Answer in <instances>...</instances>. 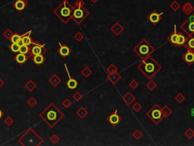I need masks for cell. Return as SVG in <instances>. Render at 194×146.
I'll list each match as a JSON object with an SVG mask.
<instances>
[{"instance_id":"cell-1","label":"cell","mask_w":194,"mask_h":146,"mask_svg":"<svg viewBox=\"0 0 194 146\" xmlns=\"http://www.w3.org/2000/svg\"><path fill=\"white\" fill-rule=\"evenodd\" d=\"M39 116L49 127L54 128L65 117V114L54 103L51 102L39 113Z\"/></svg>"},{"instance_id":"cell-2","label":"cell","mask_w":194,"mask_h":146,"mask_svg":"<svg viewBox=\"0 0 194 146\" xmlns=\"http://www.w3.org/2000/svg\"><path fill=\"white\" fill-rule=\"evenodd\" d=\"M137 69L148 79L151 80L153 77L162 69V66H161L155 59H153L151 56H149L142 60V62L139 64Z\"/></svg>"},{"instance_id":"cell-3","label":"cell","mask_w":194,"mask_h":146,"mask_svg":"<svg viewBox=\"0 0 194 146\" xmlns=\"http://www.w3.org/2000/svg\"><path fill=\"white\" fill-rule=\"evenodd\" d=\"M74 6H72L67 0H63L61 3L56 8L53 13L57 16L60 21L65 24H67L72 18V13Z\"/></svg>"},{"instance_id":"cell-4","label":"cell","mask_w":194,"mask_h":146,"mask_svg":"<svg viewBox=\"0 0 194 146\" xmlns=\"http://www.w3.org/2000/svg\"><path fill=\"white\" fill-rule=\"evenodd\" d=\"M18 142L23 146H39L44 140L33 128H30L19 137Z\"/></svg>"},{"instance_id":"cell-5","label":"cell","mask_w":194,"mask_h":146,"mask_svg":"<svg viewBox=\"0 0 194 146\" xmlns=\"http://www.w3.org/2000/svg\"><path fill=\"white\" fill-rule=\"evenodd\" d=\"M85 2L84 0H77L74 6L71 20L75 21L77 25H80L83 21L90 15V11L84 7Z\"/></svg>"},{"instance_id":"cell-6","label":"cell","mask_w":194,"mask_h":146,"mask_svg":"<svg viewBox=\"0 0 194 146\" xmlns=\"http://www.w3.org/2000/svg\"><path fill=\"white\" fill-rule=\"evenodd\" d=\"M133 50L140 59L143 60L148 56H151L155 51V48L146 40L143 39L133 49Z\"/></svg>"},{"instance_id":"cell-7","label":"cell","mask_w":194,"mask_h":146,"mask_svg":"<svg viewBox=\"0 0 194 146\" xmlns=\"http://www.w3.org/2000/svg\"><path fill=\"white\" fill-rule=\"evenodd\" d=\"M146 116L149 117L155 125H158L164 119L162 112V108L157 103L153 105L151 109L146 113Z\"/></svg>"},{"instance_id":"cell-8","label":"cell","mask_w":194,"mask_h":146,"mask_svg":"<svg viewBox=\"0 0 194 146\" xmlns=\"http://www.w3.org/2000/svg\"><path fill=\"white\" fill-rule=\"evenodd\" d=\"M181 30L187 34L188 38L194 37V14H191L188 18L181 25Z\"/></svg>"},{"instance_id":"cell-9","label":"cell","mask_w":194,"mask_h":146,"mask_svg":"<svg viewBox=\"0 0 194 146\" xmlns=\"http://www.w3.org/2000/svg\"><path fill=\"white\" fill-rule=\"evenodd\" d=\"M30 47V54L32 56L35 55H44L46 52L47 50L45 47V44H42L39 41H32Z\"/></svg>"},{"instance_id":"cell-10","label":"cell","mask_w":194,"mask_h":146,"mask_svg":"<svg viewBox=\"0 0 194 146\" xmlns=\"http://www.w3.org/2000/svg\"><path fill=\"white\" fill-rule=\"evenodd\" d=\"M107 121L112 125V126H117L122 120V118L118 114V111L115 110V111L112 113H111L109 116L106 118Z\"/></svg>"},{"instance_id":"cell-11","label":"cell","mask_w":194,"mask_h":146,"mask_svg":"<svg viewBox=\"0 0 194 146\" xmlns=\"http://www.w3.org/2000/svg\"><path fill=\"white\" fill-rule=\"evenodd\" d=\"M64 66H65V71L66 72H67V76H68V80H67V82H66V86L69 88V89H71V90H75V88H77V87L78 86V82H77V81L76 79H75L74 78H72V77L71 76L67 65L64 64Z\"/></svg>"},{"instance_id":"cell-12","label":"cell","mask_w":194,"mask_h":146,"mask_svg":"<svg viewBox=\"0 0 194 146\" xmlns=\"http://www.w3.org/2000/svg\"><path fill=\"white\" fill-rule=\"evenodd\" d=\"M162 15L163 12L159 13V12H157L156 11H153L148 15L147 19L153 25H155V24H158V23L162 19Z\"/></svg>"},{"instance_id":"cell-13","label":"cell","mask_w":194,"mask_h":146,"mask_svg":"<svg viewBox=\"0 0 194 146\" xmlns=\"http://www.w3.org/2000/svg\"><path fill=\"white\" fill-rule=\"evenodd\" d=\"M58 45H59V48L57 50L58 53L63 58H67L71 53V49L65 43H58Z\"/></svg>"},{"instance_id":"cell-14","label":"cell","mask_w":194,"mask_h":146,"mask_svg":"<svg viewBox=\"0 0 194 146\" xmlns=\"http://www.w3.org/2000/svg\"><path fill=\"white\" fill-rule=\"evenodd\" d=\"M27 5V0H16V1L12 4V6L18 11L19 13H21L23 10L26 9Z\"/></svg>"},{"instance_id":"cell-15","label":"cell","mask_w":194,"mask_h":146,"mask_svg":"<svg viewBox=\"0 0 194 146\" xmlns=\"http://www.w3.org/2000/svg\"><path fill=\"white\" fill-rule=\"evenodd\" d=\"M30 58H31V57L30 56H28V55L23 54V53H21V52H18V54H16L14 56V60L18 64L19 66H22Z\"/></svg>"},{"instance_id":"cell-16","label":"cell","mask_w":194,"mask_h":146,"mask_svg":"<svg viewBox=\"0 0 194 146\" xmlns=\"http://www.w3.org/2000/svg\"><path fill=\"white\" fill-rule=\"evenodd\" d=\"M111 31L116 36H119L120 34L124 31V28L121 23L119 22H115L110 28Z\"/></svg>"},{"instance_id":"cell-17","label":"cell","mask_w":194,"mask_h":146,"mask_svg":"<svg viewBox=\"0 0 194 146\" xmlns=\"http://www.w3.org/2000/svg\"><path fill=\"white\" fill-rule=\"evenodd\" d=\"M178 38V32L177 31V25H174V31L168 38V40L172 43L174 47H177V40Z\"/></svg>"},{"instance_id":"cell-18","label":"cell","mask_w":194,"mask_h":146,"mask_svg":"<svg viewBox=\"0 0 194 146\" xmlns=\"http://www.w3.org/2000/svg\"><path fill=\"white\" fill-rule=\"evenodd\" d=\"M182 59L185 62H187L188 65L191 66L194 63V52L187 50V52L182 56Z\"/></svg>"},{"instance_id":"cell-19","label":"cell","mask_w":194,"mask_h":146,"mask_svg":"<svg viewBox=\"0 0 194 146\" xmlns=\"http://www.w3.org/2000/svg\"><path fill=\"white\" fill-rule=\"evenodd\" d=\"M106 78L112 84H116L121 79V75L118 72L113 73V74H108Z\"/></svg>"},{"instance_id":"cell-20","label":"cell","mask_w":194,"mask_h":146,"mask_svg":"<svg viewBox=\"0 0 194 146\" xmlns=\"http://www.w3.org/2000/svg\"><path fill=\"white\" fill-rule=\"evenodd\" d=\"M31 60L32 61L34 62V63L37 65V66H40L43 63H44V62H46V57L43 55H35V56H31Z\"/></svg>"},{"instance_id":"cell-21","label":"cell","mask_w":194,"mask_h":146,"mask_svg":"<svg viewBox=\"0 0 194 146\" xmlns=\"http://www.w3.org/2000/svg\"><path fill=\"white\" fill-rule=\"evenodd\" d=\"M32 34V30H29L27 33H25L24 34L21 35V40H22L23 43H24V45L27 46H30L32 43V41H33V40L32 38H30V35Z\"/></svg>"},{"instance_id":"cell-22","label":"cell","mask_w":194,"mask_h":146,"mask_svg":"<svg viewBox=\"0 0 194 146\" xmlns=\"http://www.w3.org/2000/svg\"><path fill=\"white\" fill-rule=\"evenodd\" d=\"M135 99L136 98H135V97L131 92H127L122 97L123 101L127 106H130L131 104H132L134 103V101H135Z\"/></svg>"},{"instance_id":"cell-23","label":"cell","mask_w":194,"mask_h":146,"mask_svg":"<svg viewBox=\"0 0 194 146\" xmlns=\"http://www.w3.org/2000/svg\"><path fill=\"white\" fill-rule=\"evenodd\" d=\"M49 82L50 83L53 87H57L60 83L62 82V79L56 74H53L52 76L49 79Z\"/></svg>"},{"instance_id":"cell-24","label":"cell","mask_w":194,"mask_h":146,"mask_svg":"<svg viewBox=\"0 0 194 146\" xmlns=\"http://www.w3.org/2000/svg\"><path fill=\"white\" fill-rule=\"evenodd\" d=\"M76 114L77 116H79V118H80L81 120H84L89 114V112H88V111L85 107H81L76 111Z\"/></svg>"},{"instance_id":"cell-25","label":"cell","mask_w":194,"mask_h":146,"mask_svg":"<svg viewBox=\"0 0 194 146\" xmlns=\"http://www.w3.org/2000/svg\"><path fill=\"white\" fill-rule=\"evenodd\" d=\"M193 10H194L193 6L192 4L190 3L189 2H186V3L183 6V7H182V11L187 15H190L191 13H193Z\"/></svg>"},{"instance_id":"cell-26","label":"cell","mask_w":194,"mask_h":146,"mask_svg":"<svg viewBox=\"0 0 194 146\" xmlns=\"http://www.w3.org/2000/svg\"><path fill=\"white\" fill-rule=\"evenodd\" d=\"M188 40V37H185L182 33H178V38L177 40V47H182L186 43Z\"/></svg>"},{"instance_id":"cell-27","label":"cell","mask_w":194,"mask_h":146,"mask_svg":"<svg viewBox=\"0 0 194 146\" xmlns=\"http://www.w3.org/2000/svg\"><path fill=\"white\" fill-rule=\"evenodd\" d=\"M24 87L29 92H33L37 88V84H36L33 80H28L24 84Z\"/></svg>"},{"instance_id":"cell-28","label":"cell","mask_w":194,"mask_h":146,"mask_svg":"<svg viewBox=\"0 0 194 146\" xmlns=\"http://www.w3.org/2000/svg\"><path fill=\"white\" fill-rule=\"evenodd\" d=\"M183 46H184L185 48L187 49V50L194 52V37L188 38L187 41L186 42V43Z\"/></svg>"},{"instance_id":"cell-29","label":"cell","mask_w":194,"mask_h":146,"mask_svg":"<svg viewBox=\"0 0 194 146\" xmlns=\"http://www.w3.org/2000/svg\"><path fill=\"white\" fill-rule=\"evenodd\" d=\"M19 52L23 53V54H26L30 56L31 57V54H30V46H27L23 44L22 46L20 47L19 48Z\"/></svg>"},{"instance_id":"cell-30","label":"cell","mask_w":194,"mask_h":146,"mask_svg":"<svg viewBox=\"0 0 194 146\" xmlns=\"http://www.w3.org/2000/svg\"><path fill=\"white\" fill-rule=\"evenodd\" d=\"M162 112L163 117L164 118H168V116H170V115L172 113V110L168 106L164 105V107H162Z\"/></svg>"},{"instance_id":"cell-31","label":"cell","mask_w":194,"mask_h":146,"mask_svg":"<svg viewBox=\"0 0 194 146\" xmlns=\"http://www.w3.org/2000/svg\"><path fill=\"white\" fill-rule=\"evenodd\" d=\"M80 73H81V75H82L84 78L87 79V78H89V77L92 75V70L90 69L89 67L86 66V67H84V69L81 70Z\"/></svg>"},{"instance_id":"cell-32","label":"cell","mask_w":194,"mask_h":146,"mask_svg":"<svg viewBox=\"0 0 194 146\" xmlns=\"http://www.w3.org/2000/svg\"><path fill=\"white\" fill-rule=\"evenodd\" d=\"M13 34H14V33L11 31V29H9V28H7V29H6V30L3 32L2 35H3V37L6 38V40H11V38Z\"/></svg>"},{"instance_id":"cell-33","label":"cell","mask_w":194,"mask_h":146,"mask_svg":"<svg viewBox=\"0 0 194 146\" xmlns=\"http://www.w3.org/2000/svg\"><path fill=\"white\" fill-rule=\"evenodd\" d=\"M106 72L108 74H113V73L118 72V68L117 67V66H115V64H111L110 66L106 69Z\"/></svg>"},{"instance_id":"cell-34","label":"cell","mask_w":194,"mask_h":146,"mask_svg":"<svg viewBox=\"0 0 194 146\" xmlns=\"http://www.w3.org/2000/svg\"><path fill=\"white\" fill-rule=\"evenodd\" d=\"M157 87H158V84H157L154 81L152 80V79L146 84V88H147L149 91H151L155 90V88H157Z\"/></svg>"},{"instance_id":"cell-35","label":"cell","mask_w":194,"mask_h":146,"mask_svg":"<svg viewBox=\"0 0 194 146\" xmlns=\"http://www.w3.org/2000/svg\"><path fill=\"white\" fill-rule=\"evenodd\" d=\"M132 135L136 140L138 141L143 137V133L140 131V129H136V130H134V131L133 132Z\"/></svg>"},{"instance_id":"cell-36","label":"cell","mask_w":194,"mask_h":146,"mask_svg":"<svg viewBox=\"0 0 194 146\" xmlns=\"http://www.w3.org/2000/svg\"><path fill=\"white\" fill-rule=\"evenodd\" d=\"M37 103H38L35 97H31L30 98H29V99L27 101V104L29 107H31V108L35 107L36 105L37 104Z\"/></svg>"},{"instance_id":"cell-37","label":"cell","mask_w":194,"mask_h":146,"mask_svg":"<svg viewBox=\"0 0 194 146\" xmlns=\"http://www.w3.org/2000/svg\"><path fill=\"white\" fill-rule=\"evenodd\" d=\"M169 7H170V9L172 10V11H174V12H176V11H178L180 8H181V5H180V4L178 3L177 1H174V2H172L171 5H170Z\"/></svg>"},{"instance_id":"cell-38","label":"cell","mask_w":194,"mask_h":146,"mask_svg":"<svg viewBox=\"0 0 194 146\" xmlns=\"http://www.w3.org/2000/svg\"><path fill=\"white\" fill-rule=\"evenodd\" d=\"M84 35L83 34L82 32L80 31H77L76 34L74 35V39L76 40L77 42H81L84 40Z\"/></svg>"},{"instance_id":"cell-39","label":"cell","mask_w":194,"mask_h":146,"mask_svg":"<svg viewBox=\"0 0 194 146\" xmlns=\"http://www.w3.org/2000/svg\"><path fill=\"white\" fill-rule=\"evenodd\" d=\"M184 135L188 139H192L194 137V130L191 129V128H189V129H187L185 131Z\"/></svg>"},{"instance_id":"cell-40","label":"cell","mask_w":194,"mask_h":146,"mask_svg":"<svg viewBox=\"0 0 194 146\" xmlns=\"http://www.w3.org/2000/svg\"><path fill=\"white\" fill-rule=\"evenodd\" d=\"M21 39V34H18V33H14V34L12 35L11 38V40L10 41L11 42V43H16Z\"/></svg>"},{"instance_id":"cell-41","label":"cell","mask_w":194,"mask_h":146,"mask_svg":"<svg viewBox=\"0 0 194 146\" xmlns=\"http://www.w3.org/2000/svg\"><path fill=\"white\" fill-rule=\"evenodd\" d=\"M72 98L74 99V101H75L76 102H79V101H81V99L83 98V94H81L80 91H76L75 94H73Z\"/></svg>"},{"instance_id":"cell-42","label":"cell","mask_w":194,"mask_h":146,"mask_svg":"<svg viewBox=\"0 0 194 146\" xmlns=\"http://www.w3.org/2000/svg\"><path fill=\"white\" fill-rule=\"evenodd\" d=\"M131 108H132V110L134 111V112L139 113L141 111V109H142V105L140 104L139 102H135V103L132 105Z\"/></svg>"},{"instance_id":"cell-43","label":"cell","mask_w":194,"mask_h":146,"mask_svg":"<svg viewBox=\"0 0 194 146\" xmlns=\"http://www.w3.org/2000/svg\"><path fill=\"white\" fill-rule=\"evenodd\" d=\"M49 141H50L53 145H56L60 141V138L58 137V135H57V134L55 133V134H52V136L49 138Z\"/></svg>"},{"instance_id":"cell-44","label":"cell","mask_w":194,"mask_h":146,"mask_svg":"<svg viewBox=\"0 0 194 146\" xmlns=\"http://www.w3.org/2000/svg\"><path fill=\"white\" fill-rule=\"evenodd\" d=\"M62 105L63 106V107H65V109H68L70 108V107L72 105V102H71V100L68 99V98H65V99L62 102Z\"/></svg>"},{"instance_id":"cell-45","label":"cell","mask_w":194,"mask_h":146,"mask_svg":"<svg viewBox=\"0 0 194 146\" xmlns=\"http://www.w3.org/2000/svg\"><path fill=\"white\" fill-rule=\"evenodd\" d=\"M174 99L175 101H177L178 103H182L185 100V97L183 94H181V93H179V94H177V95L174 97Z\"/></svg>"},{"instance_id":"cell-46","label":"cell","mask_w":194,"mask_h":146,"mask_svg":"<svg viewBox=\"0 0 194 146\" xmlns=\"http://www.w3.org/2000/svg\"><path fill=\"white\" fill-rule=\"evenodd\" d=\"M139 85H140V84H139V82L136 80H135V79H133L131 82L129 83V87L131 88H132L133 90L136 89V88L139 87Z\"/></svg>"},{"instance_id":"cell-47","label":"cell","mask_w":194,"mask_h":146,"mask_svg":"<svg viewBox=\"0 0 194 146\" xmlns=\"http://www.w3.org/2000/svg\"><path fill=\"white\" fill-rule=\"evenodd\" d=\"M4 123L9 127V126H11V125L14 123V120L11 118V116H7V117L4 120Z\"/></svg>"},{"instance_id":"cell-48","label":"cell","mask_w":194,"mask_h":146,"mask_svg":"<svg viewBox=\"0 0 194 146\" xmlns=\"http://www.w3.org/2000/svg\"><path fill=\"white\" fill-rule=\"evenodd\" d=\"M19 48H20V47L18 45L17 43H11V46H10V50L12 52H15V53L19 52Z\"/></svg>"},{"instance_id":"cell-49","label":"cell","mask_w":194,"mask_h":146,"mask_svg":"<svg viewBox=\"0 0 194 146\" xmlns=\"http://www.w3.org/2000/svg\"><path fill=\"white\" fill-rule=\"evenodd\" d=\"M4 84H5V82H4V81L2 80L1 78H0V89L4 86Z\"/></svg>"},{"instance_id":"cell-50","label":"cell","mask_w":194,"mask_h":146,"mask_svg":"<svg viewBox=\"0 0 194 146\" xmlns=\"http://www.w3.org/2000/svg\"><path fill=\"white\" fill-rule=\"evenodd\" d=\"M4 115H5V113L3 112V111H2V109L0 108V120L4 116Z\"/></svg>"},{"instance_id":"cell-51","label":"cell","mask_w":194,"mask_h":146,"mask_svg":"<svg viewBox=\"0 0 194 146\" xmlns=\"http://www.w3.org/2000/svg\"><path fill=\"white\" fill-rule=\"evenodd\" d=\"M18 44V45L19 46V47H21V46H22L23 44H24V43H23V42H22V40H21V39L20 40H19L18 42V43H16Z\"/></svg>"},{"instance_id":"cell-52","label":"cell","mask_w":194,"mask_h":146,"mask_svg":"<svg viewBox=\"0 0 194 146\" xmlns=\"http://www.w3.org/2000/svg\"><path fill=\"white\" fill-rule=\"evenodd\" d=\"M90 1L92 2V3L96 4V3H97V2H98V1H99V0H90Z\"/></svg>"},{"instance_id":"cell-53","label":"cell","mask_w":194,"mask_h":146,"mask_svg":"<svg viewBox=\"0 0 194 146\" xmlns=\"http://www.w3.org/2000/svg\"><path fill=\"white\" fill-rule=\"evenodd\" d=\"M191 113H192L193 116H194V108L192 109V111H191Z\"/></svg>"}]
</instances>
